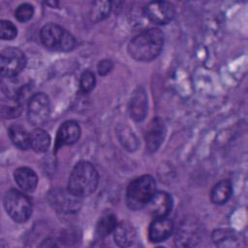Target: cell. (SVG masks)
<instances>
[{
    "label": "cell",
    "instance_id": "obj_1",
    "mask_svg": "<svg viewBox=\"0 0 248 248\" xmlns=\"http://www.w3.org/2000/svg\"><path fill=\"white\" fill-rule=\"evenodd\" d=\"M165 37L160 29L149 28L131 40L128 46V52L137 61L148 62L161 53Z\"/></svg>",
    "mask_w": 248,
    "mask_h": 248
},
{
    "label": "cell",
    "instance_id": "obj_2",
    "mask_svg": "<svg viewBox=\"0 0 248 248\" xmlns=\"http://www.w3.org/2000/svg\"><path fill=\"white\" fill-rule=\"evenodd\" d=\"M98 182L99 175L94 166L89 162L81 161L74 167L70 174L68 190L76 197H86L96 190Z\"/></svg>",
    "mask_w": 248,
    "mask_h": 248
},
{
    "label": "cell",
    "instance_id": "obj_3",
    "mask_svg": "<svg viewBox=\"0 0 248 248\" xmlns=\"http://www.w3.org/2000/svg\"><path fill=\"white\" fill-rule=\"evenodd\" d=\"M156 190V182L150 175H141L135 178L127 187L126 202L131 210L144 207Z\"/></svg>",
    "mask_w": 248,
    "mask_h": 248
},
{
    "label": "cell",
    "instance_id": "obj_4",
    "mask_svg": "<svg viewBox=\"0 0 248 248\" xmlns=\"http://www.w3.org/2000/svg\"><path fill=\"white\" fill-rule=\"evenodd\" d=\"M40 38L43 45L53 51H71L78 45L70 32L55 23L46 24L41 29Z\"/></svg>",
    "mask_w": 248,
    "mask_h": 248
},
{
    "label": "cell",
    "instance_id": "obj_5",
    "mask_svg": "<svg viewBox=\"0 0 248 248\" xmlns=\"http://www.w3.org/2000/svg\"><path fill=\"white\" fill-rule=\"evenodd\" d=\"M3 203L8 215L17 223L26 222L32 214V202L30 199L20 191L15 189L7 191L4 196Z\"/></svg>",
    "mask_w": 248,
    "mask_h": 248
},
{
    "label": "cell",
    "instance_id": "obj_6",
    "mask_svg": "<svg viewBox=\"0 0 248 248\" xmlns=\"http://www.w3.org/2000/svg\"><path fill=\"white\" fill-rule=\"evenodd\" d=\"M26 65L25 54L16 47H7L0 54V70L3 78H15Z\"/></svg>",
    "mask_w": 248,
    "mask_h": 248
},
{
    "label": "cell",
    "instance_id": "obj_7",
    "mask_svg": "<svg viewBox=\"0 0 248 248\" xmlns=\"http://www.w3.org/2000/svg\"><path fill=\"white\" fill-rule=\"evenodd\" d=\"M50 114V102L48 97L43 93H36L28 100L27 117L28 121L40 128L48 119Z\"/></svg>",
    "mask_w": 248,
    "mask_h": 248
},
{
    "label": "cell",
    "instance_id": "obj_8",
    "mask_svg": "<svg viewBox=\"0 0 248 248\" xmlns=\"http://www.w3.org/2000/svg\"><path fill=\"white\" fill-rule=\"evenodd\" d=\"M175 9L172 3L167 1L150 2L144 8L145 16L155 24H167L174 16Z\"/></svg>",
    "mask_w": 248,
    "mask_h": 248
},
{
    "label": "cell",
    "instance_id": "obj_9",
    "mask_svg": "<svg viewBox=\"0 0 248 248\" xmlns=\"http://www.w3.org/2000/svg\"><path fill=\"white\" fill-rule=\"evenodd\" d=\"M145 206L147 212L154 218L166 217L172 208V199L167 192H155Z\"/></svg>",
    "mask_w": 248,
    "mask_h": 248
},
{
    "label": "cell",
    "instance_id": "obj_10",
    "mask_svg": "<svg viewBox=\"0 0 248 248\" xmlns=\"http://www.w3.org/2000/svg\"><path fill=\"white\" fill-rule=\"evenodd\" d=\"M166 135V127L164 121L156 117L151 120L145 131L146 148L149 152L156 151L163 142Z\"/></svg>",
    "mask_w": 248,
    "mask_h": 248
},
{
    "label": "cell",
    "instance_id": "obj_11",
    "mask_svg": "<svg viewBox=\"0 0 248 248\" xmlns=\"http://www.w3.org/2000/svg\"><path fill=\"white\" fill-rule=\"evenodd\" d=\"M173 231V223L166 217H157L148 229V238L151 242H162L170 236Z\"/></svg>",
    "mask_w": 248,
    "mask_h": 248
},
{
    "label": "cell",
    "instance_id": "obj_12",
    "mask_svg": "<svg viewBox=\"0 0 248 248\" xmlns=\"http://www.w3.org/2000/svg\"><path fill=\"white\" fill-rule=\"evenodd\" d=\"M80 127L77 121L68 120L58 129L56 136V147L62 145H71L77 142L80 137Z\"/></svg>",
    "mask_w": 248,
    "mask_h": 248
},
{
    "label": "cell",
    "instance_id": "obj_13",
    "mask_svg": "<svg viewBox=\"0 0 248 248\" xmlns=\"http://www.w3.org/2000/svg\"><path fill=\"white\" fill-rule=\"evenodd\" d=\"M129 111L131 117L136 121L144 119L147 112V96L142 87H139L132 95Z\"/></svg>",
    "mask_w": 248,
    "mask_h": 248
},
{
    "label": "cell",
    "instance_id": "obj_14",
    "mask_svg": "<svg viewBox=\"0 0 248 248\" xmlns=\"http://www.w3.org/2000/svg\"><path fill=\"white\" fill-rule=\"evenodd\" d=\"M14 178L17 186L24 192H33L38 183L36 172L27 167H21L15 170Z\"/></svg>",
    "mask_w": 248,
    "mask_h": 248
},
{
    "label": "cell",
    "instance_id": "obj_15",
    "mask_svg": "<svg viewBox=\"0 0 248 248\" xmlns=\"http://www.w3.org/2000/svg\"><path fill=\"white\" fill-rule=\"evenodd\" d=\"M232 193V187L231 181L228 179L220 180L213 186L210 192L211 202L215 204H224L231 198Z\"/></svg>",
    "mask_w": 248,
    "mask_h": 248
},
{
    "label": "cell",
    "instance_id": "obj_16",
    "mask_svg": "<svg viewBox=\"0 0 248 248\" xmlns=\"http://www.w3.org/2000/svg\"><path fill=\"white\" fill-rule=\"evenodd\" d=\"M8 134L13 143L19 149L26 150L30 147V134L19 124H13L8 129Z\"/></svg>",
    "mask_w": 248,
    "mask_h": 248
},
{
    "label": "cell",
    "instance_id": "obj_17",
    "mask_svg": "<svg viewBox=\"0 0 248 248\" xmlns=\"http://www.w3.org/2000/svg\"><path fill=\"white\" fill-rule=\"evenodd\" d=\"M50 145V137L43 129L37 128L30 134V147L38 153L46 152Z\"/></svg>",
    "mask_w": 248,
    "mask_h": 248
},
{
    "label": "cell",
    "instance_id": "obj_18",
    "mask_svg": "<svg viewBox=\"0 0 248 248\" xmlns=\"http://www.w3.org/2000/svg\"><path fill=\"white\" fill-rule=\"evenodd\" d=\"M114 232V240L115 243L121 247L129 246L134 242L136 233L132 226L130 224L122 223L116 226Z\"/></svg>",
    "mask_w": 248,
    "mask_h": 248
},
{
    "label": "cell",
    "instance_id": "obj_19",
    "mask_svg": "<svg viewBox=\"0 0 248 248\" xmlns=\"http://www.w3.org/2000/svg\"><path fill=\"white\" fill-rule=\"evenodd\" d=\"M117 225V220L114 214L111 212H105L97 222L96 233L100 237H105L112 232Z\"/></svg>",
    "mask_w": 248,
    "mask_h": 248
},
{
    "label": "cell",
    "instance_id": "obj_20",
    "mask_svg": "<svg viewBox=\"0 0 248 248\" xmlns=\"http://www.w3.org/2000/svg\"><path fill=\"white\" fill-rule=\"evenodd\" d=\"M117 136L123 146L130 150L134 151L138 148L139 141L133 131L126 125H120L117 128Z\"/></svg>",
    "mask_w": 248,
    "mask_h": 248
},
{
    "label": "cell",
    "instance_id": "obj_21",
    "mask_svg": "<svg viewBox=\"0 0 248 248\" xmlns=\"http://www.w3.org/2000/svg\"><path fill=\"white\" fill-rule=\"evenodd\" d=\"M94 8L91 9V19L94 21L103 19L106 17L110 11L109 2H95Z\"/></svg>",
    "mask_w": 248,
    "mask_h": 248
},
{
    "label": "cell",
    "instance_id": "obj_22",
    "mask_svg": "<svg viewBox=\"0 0 248 248\" xmlns=\"http://www.w3.org/2000/svg\"><path fill=\"white\" fill-rule=\"evenodd\" d=\"M95 83H96V78L94 74L91 71L87 70L81 74L79 78V89L81 92L83 93L90 92L94 88Z\"/></svg>",
    "mask_w": 248,
    "mask_h": 248
},
{
    "label": "cell",
    "instance_id": "obj_23",
    "mask_svg": "<svg viewBox=\"0 0 248 248\" xmlns=\"http://www.w3.org/2000/svg\"><path fill=\"white\" fill-rule=\"evenodd\" d=\"M17 35L16 25L10 20L2 19L0 22V36L2 40H13Z\"/></svg>",
    "mask_w": 248,
    "mask_h": 248
},
{
    "label": "cell",
    "instance_id": "obj_24",
    "mask_svg": "<svg viewBox=\"0 0 248 248\" xmlns=\"http://www.w3.org/2000/svg\"><path fill=\"white\" fill-rule=\"evenodd\" d=\"M33 15H34V7L29 3L20 4L15 12L16 18L20 22L28 21L29 19H31Z\"/></svg>",
    "mask_w": 248,
    "mask_h": 248
},
{
    "label": "cell",
    "instance_id": "obj_25",
    "mask_svg": "<svg viewBox=\"0 0 248 248\" xmlns=\"http://www.w3.org/2000/svg\"><path fill=\"white\" fill-rule=\"evenodd\" d=\"M113 67V64L110 60L108 59H105V60H102L98 63V66H97V70H98V73L99 75L101 76H106L108 75L111 69Z\"/></svg>",
    "mask_w": 248,
    "mask_h": 248
}]
</instances>
